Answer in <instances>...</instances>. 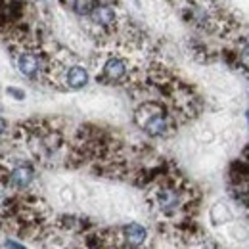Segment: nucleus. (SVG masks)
Segmentation results:
<instances>
[{
	"label": "nucleus",
	"mask_w": 249,
	"mask_h": 249,
	"mask_svg": "<svg viewBox=\"0 0 249 249\" xmlns=\"http://www.w3.org/2000/svg\"><path fill=\"white\" fill-rule=\"evenodd\" d=\"M190 197H192L190 188L180 180L163 182L157 184L152 192V207L161 217L175 218L182 211H186V207L190 205Z\"/></svg>",
	"instance_id": "nucleus-1"
},
{
	"label": "nucleus",
	"mask_w": 249,
	"mask_h": 249,
	"mask_svg": "<svg viewBox=\"0 0 249 249\" xmlns=\"http://www.w3.org/2000/svg\"><path fill=\"white\" fill-rule=\"evenodd\" d=\"M136 123L142 126L144 132L150 136H163L169 128V117L165 115L163 107L156 102H146L136 111Z\"/></svg>",
	"instance_id": "nucleus-2"
},
{
	"label": "nucleus",
	"mask_w": 249,
	"mask_h": 249,
	"mask_svg": "<svg viewBox=\"0 0 249 249\" xmlns=\"http://www.w3.org/2000/svg\"><path fill=\"white\" fill-rule=\"evenodd\" d=\"M117 236L121 238V244L128 249L142 248V246L148 242V230H146L142 224H138V222L123 224V226L117 230Z\"/></svg>",
	"instance_id": "nucleus-3"
},
{
	"label": "nucleus",
	"mask_w": 249,
	"mask_h": 249,
	"mask_svg": "<svg viewBox=\"0 0 249 249\" xmlns=\"http://www.w3.org/2000/svg\"><path fill=\"white\" fill-rule=\"evenodd\" d=\"M126 62L121 58H109L104 63V79L109 83H119L126 77Z\"/></svg>",
	"instance_id": "nucleus-4"
},
{
	"label": "nucleus",
	"mask_w": 249,
	"mask_h": 249,
	"mask_svg": "<svg viewBox=\"0 0 249 249\" xmlns=\"http://www.w3.org/2000/svg\"><path fill=\"white\" fill-rule=\"evenodd\" d=\"M209 217H211V222L215 226H226V224L234 222V213H232V209L224 201H218V203L213 205Z\"/></svg>",
	"instance_id": "nucleus-5"
},
{
	"label": "nucleus",
	"mask_w": 249,
	"mask_h": 249,
	"mask_svg": "<svg viewBox=\"0 0 249 249\" xmlns=\"http://www.w3.org/2000/svg\"><path fill=\"white\" fill-rule=\"evenodd\" d=\"M65 83H67L69 89H75V90H77V89H83V87L89 83V73H87V69L81 67V65L69 67L67 73H65Z\"/></svg>",
	"instance_id": "nucleus-6"
},
{
	"label": "nucleus",
	"mask_w": 249,
	"mask_h": 249,
	"mask_svg": "<svg viewBox=\"0 0 249 249\" xmlns=\"http://www.w3.org/2000/svg\"><path fill=\"white\" fill-rule=\"evenodd\" d=\"M33 178H35V171L29 165H19L10 175V182L16 188H27L33 182Z\"/></svg>",
	"instance_id": "nucleus-7"
},
{
	"label": "nucleus",
	"mask_w": 249,
	"mask_h": 249,
	"mask_svg": "<svg viewBox=\"0 0 249 249\" xmlns=\"http://www.w3.org/2000/svg\"><path fill=\"white\" fill-rule=\"evenodd\" d=\"M90 19H92L96 25H111L115 21V12L111 6H106V4H96V8L90 14Z\"/></svg>",
	"instance_id": "nucleus-8"
},
{
	"label": "nucleus",
	"mask_w": 249,
	"mask_h": 249,
	"mask_svg": "<svg viewBox=\"0 0 249 249\" xmlns=\"http://www.w3.org/2000/svg\"><path fill=\"white\" fill-rule=\"evenodd\" d=\"M18 67H19V71H21L25 77H35V75L38 73V69H40V62H38V58H36L35 54L27 52V54H21V56H19Z\"/></svg>",
	"instance_id": "nucleus-9"
},
{
	"label": "nucleus",
	"mask_w": 249,
	"mask_h": 249,
	"mask_svg": "<svg viewBox=\"0 0 249 249\" xmlns=\"http://www.w3.org/2000/svg\"><path fill=\"white\" fill-rule=\"evenodd\" d=\"M94 8H96V2L94 0H75L73 2V10L79 16H90Z\"/></svg>",
	"instance_id": "nucleus-10"
},
{
	"label": "nucleus",
	"mask_w": 249,
	"mask_h": 249,
	"mask_svg": "<svg viewBox=\"0 0 249 249\" xmlns=\"http://www.w3.org/2000/svg\"><path fill=\"white\" fill-rule=\"evenodd\" d=\"M238 65L249 73V42L248 44H244L242 48H240V52H238Z\"/></svg>",
	"instance_id": "nucleus-11"
},
{
	"label": "nucleus",
	"mask_w": 249,
	"mask_h": 249,
	"mask_svg": "<svg viewBox=\"0 0 249 249\" xmlns=\"http://www.w3.org/2000/svg\"><path fill=\"white\" fill-rule=\"evenodd\" d=\"M4 248H6V249H25L21 244H18V242H14V240H6Z\"/></svg>",
	"instance_id": "nucleus-12"
},
{
	"label": "nucleus",
	"mask_w": 249,
	"mask_h": 249,
	"mask_svg": "<svg viewBox=\"0 0 249 249\" xmlns=\"http://www.w3.org/2000/svg\"><path fill=\"white\" fill-rule=\"evenodd\" d=\"M4 130H6V121H4L2 117H0V134H2Z\"/></svg>",
	"instance_id": "nucleus-13"
},
{
	"label": "nucleus",
	"mask_w": 249,
	"mask_h": 249,
	"mask_svg": "<svg viewBox=\"0 0 249 249\" xmlns=\"http://www.w3.org/2000/svg\"><path fill=\"white\" fill-rule=\"evenodd\" d=\"M246 156H248V157H249V148H248V152H246Z\"/></svg>",
	"instance_id": "nucleus-14"
},
{
	"label": "nucleus",
	"mask_w": 249,
	"mask_h": 249,
	"mask_svg": "<svg viewBox=\"0 0 249 249\" xmlns=\"http://www.w3.org/2000/svg\"><path fill=\"white\" fill-rule=\"evenodd\" d=\"M246 115H248V121H249V111H248V113H246Z\"/></svg>",
	"instance_id": "nucleus-15"
}]
</instances>
